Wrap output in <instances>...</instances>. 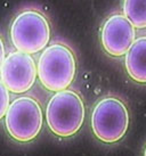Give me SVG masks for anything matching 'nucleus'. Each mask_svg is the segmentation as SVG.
<instances>
[{
  "instance_id": "f257e3e1",
  "label": "nucleus",
  "mask_w": 146,
  "mask_h": 156,
  "mask_svg": "<svg viewBox=\"0 0 146 156\" xmlns=\"http://www.w3.org/2000/svg\"><path fill=\"white\" fill-rule=\"evenodd\" d=\"M75 74V56L68 44L54 42L43 49L37 64V75L45 89L53 92L65 90L72 84Z\"/></svg>"
},
{
  "instance_id": "f03ea898",
  "label": "nucleus",
  "mask_w": 146,
  "mask_h": 156,
  "mask_svg": "<svg viewBox=\"0 0 146 156\" xmlns=\"http://www.w3.org/2000/svg\"><path fill=\"white\" fill-rule=\"evenodd\" d=\"M85 116L86 108L82 97L70 89L55 92L46 108L48 128L54 134L63 138L77 133L85 122Z\"/></svg>"
},
{
  "instance_id": "7ed1b4c3",
  "label": "nucleus",
  "mask_w": 146,
  "mask_h": 156,
  "mask_svg": "<svg viewBox=\"0 0 146 156\" xmlns=\"http://www.w3.org/2000/svg\"><path fill=\"white\" fill-rule=\"evenodd\" d=\"M9 35L14 48L18 51L29 55L40 52L50 40L49 21L38 9H23L10 23Z\"/></svg>"
},
{
  "instance_id": "20e7f679",
  "label": "nucleus",
  "mask_w": 146,
  "mask_h": 156,
  "mask_svg": "<svg viewBox=\"0 0 146 156\" xmlns=\"http://www.w3.org/2000/svg\"><path fill=\"white\" fill-rule=\"evenodd\" d=\"M4 119L7 133L17 143L35 140L42 129V108L32 96L23 95L10 101Z\"/></svg>"
},
{
  "instance_id": "39448f33",
  "label": "nucleus",
  "mask_w": 146,
  "mask_h": 156,
  "mask_svg": "<svg viewBox=\"0 0 146 156\" xmlns=\"http://www.w3.org/2000/svg\"><path fill=\"white\" fill-rule=\"evenodd\" d=\"M129 112L119 97L105 96L94 106L91 113V130L95 137L105 144H114L128 131Z\"/></svg>"
},
{
  "instance_id": "423d86ee",
  "label": "nucleus",
  "mask_w": 146,
  "mask_h": 156,
  "mask_svg": "<svg viewBox=\"0 0 146 156\" xmlns=\"http://www.w3.org/2000/svg\"><path fill=\"white\" fill-rule=\"evenodd\" d=\"M37 76L35 58L18 50L9 52L0 69V80L9 92L15 95L27 92L35 83Z\"/></svg>"
},
{
  "instance_id": "0eeeda50",
  "label": "nucleus",
  "mask_w": 146,
  "mask_h": 156,
  "mask_svg": "<svg viewBox=\"0 0 146 156\" xmlns=\"http://www.w3.org/2000/svg\"><path fill=\"white\" fill-rule=\"evenodd\" d=\"M135 39L136 29L123 14H112L104 21L100 29V44L108 55L125 56Z\"/></svg>"
},
{
  "instance_id": "6e6552de",
  "label": "nucleus",
  "mask_w": 146,
  "mask_h": 156,
  "mask_svg": "<svg viewBox=\"0 0 146 156\" xmlns=\"http://www.w3.org/2000/svg\"><path fill=\"white\" fill-rule=\"evenodd\" d=\"M125 56L129 76L138 83H146V37L135 39Z\"/></svg>"
},
{
  "instance_id": "1a4fd4ad",
  "label": "nucleus",
  "mask_w": 146,
  "mask_h": 156,
  "mask_svg": "<svg viewBox=\"0 0 146 156\" xmlns=\"http://www.w3.org/2000/svg\"><path fill=\"white\" fill-rule=\"evenodd\" d=\"M123 15L135 29H145L146 0H123Z\"/></svg>"
},
{
  "instance_id": "9d476101",
  "label": "nucleus",
  "mask_w": 146,
  "mask_h": 156,
  "mask_svg": "<svg viewBox=\"0 0 146 156\" xmlns=\"http://www.w3.org/2000/svg\"><path fill=\"white\" fill-rule=\"evenodd\" d=\"M9 104H10V92L0 80V121L6 115Z\"/></svg>"
},
{
  "instance_id": "9b49d317",
  "label": "nucleus",
  "mask_w": 146,
  "mask_h": 156,
  "mask_svg": "<svg viewBox=\"0 0 146 156\" xmlns=\"http://www.w3.org/2000/svg\"><path fill=\"white\" fill-rule=\"evenodd\" d=\"M6 48H5V41L2 35L0 34V69H1V66L4 64V61L6 58Z\"/></svg>"
},
{
  "instance_id": "f8f14e48",
  "label": "nucleus",
  "mask_w": 146,
  "mask_h": 156,
  "mask_svg": "<svg viewBox=\"0 0 146 156\" xmlns=\"http://www.w3.org/2000/svg\"><path fill=\"white\" fill-rule=\"evenodd\" d=\"M144 156H146V148H145V152H144Z\"/></svg>"
}]
</instances>
